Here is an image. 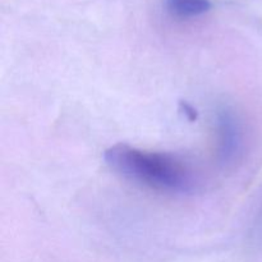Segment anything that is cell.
I'll return each instance as SVG.
<instances>
[{
    "mask_svg": "<svg viewBox=\"0 0 262 262\" xmlns=\"http://www.w3.org/2000/svg\"><path fill=\"white\" fill-rule=\"evenodd\" d=\"M107 165L129 181L170 194H193L201 179L192 165L168 152H150L119 143L104 154Z\"/></svg>",
    "mask_w": 262,
    "mask_h": 262,
    "instance_id": "6da1fadb",
    "label": "cell"
},
{
    "mask_svg": "<svg viewBox=\"0 0 262 262\" xmlns=\"http://www.w3.org/2000/svg\"><path fill=\"white\" fill-rule=\"evenodd\" d=\"M217 159L223 166H230L239 159L243 148V130L234 110L223 106L216 113Z\"/></svg>",
    "mask_w": 262,
    "mask_h": 262,
    "instance_id": "7a4b0ae2",
    "label": "cell"
},
{
    "mask_svg": "<svg viewBox=\"0 0 262 262\" xmlns=\"http://www.w3.org/2000/svg\"><path fill=\"white\" fill-rule=\"evenodd\" d=\"M165 8L178 19H189L205 14L211 8L210 0H165Z\"/></svg>",
    "mask_w": 262,
    "mask_h": 262,
    "instance_id": "3957f363",
    "label": "cell"
}]
</instances>
